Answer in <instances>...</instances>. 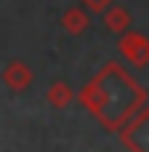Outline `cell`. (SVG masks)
I'll return each instance as SVG.
<instances>
[{
  "mask_svg": "<svg viewBox=\"0 0 149 152\" xmlns=\"http://www.w3.org/2000/svg\"><path fill=\"white\" fill-rule=\"evenodd\" d=\"M3 82L12 88V91H26L32 85V70L23 64V61H9L6 70H3Z\"/></svg>",
  "mask_w": 149,
  "mask_h": 152,
  "instance_id": "obj_3",
  "label": "cell"
},
{
  "mask_svg": "<svg viewBox=\"0 0 149 152\" xmlns=\"http://www.w3.org/2000/svg\"><path fill=\"white\" fill-rule=\"evenodd\" d=\"M47 102L58 108V111H64L70 102H73V88L67 85V82H53L50 88H47Z\"/></svg>",
  "mask_w": 149,
  "mask_h": 152,
  "instance_id": "obj_6",
  "label": "cell"
},
{
  "mask_svg": "<svg viewBox=\"0 0 149 152\" xmlns=\"http://www.w3.org/2000/svg\"><path fill=\"white\" fill-rule=\"evenodd\" d=\"M105 26H108V32H114V35H123V32H129V26H131V15H129V9H123V6H108L105 12Z\"/></svg>",
  "mask_w": 149,
  "mask_h": 152,
  "instance_id": "obj_5",
  "label": "cell"
},
{
  "mask_svg": "<svg viewBox=\"0 0 149 152\" xmlns=\"http://www.w3.org/2000/svg\"><path fill=\"white\" fill-rule=\"evenodd\" d=\"M117 50H120V56L131 61V64H149V38L140 35V32H123L120 41H117Z\"/></svg>",
  "mask_w": 149,
  "mask_h": 152,
  "instance_id": "obj_1",
  "label": "cell"
},
{
  "mask_svg": "<svg viewBox=\"0 0 149 152\" xmlns=\"http://www.w3.org/2000/svg\"><path fill=\"white\" fill-rule=\"evenodd\" d=\"M61 26L67 35H82L88 26H91V18H88V9L82 6H70L64 15H61Z\"/></svg>",
  "mask_w": 149,
  "mask_h": 152,
  "instance_id": "obj_4",
  "label": "cell"
},
{
  "mask_svg": "<svg viewBox=\"0 0 149 152\" xmlns=\"http://www.w3.org/2000/svg\"><path fill=\"white\" fill-rule=\"evenodd\" d=\"M120 137L126 140V146L131 152H149V108H143V114H137L134 123Z\"/></svg>",
  "mask_w": 149,
  "mask_h": 152,
  "instance_id": "obj_2",
  "label": "cell"
},
{
  "mask_svg": "<svg viewBox=\"0 0 149 152\" xmlns=\"http://www.w3.org/2000/svg\"><path fill=\"white\" fill-rule=\"evenodd\" d=\"M82 3H85V9H88V12H105L114 0H82Z\"/></svg>",
  "mask_w": 149,
  "mask_h": 152,
  "instance_id": "obj_7",
  "label": "cell"
}]
</instances>
